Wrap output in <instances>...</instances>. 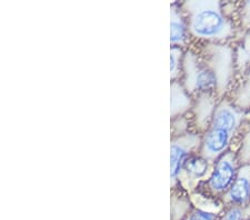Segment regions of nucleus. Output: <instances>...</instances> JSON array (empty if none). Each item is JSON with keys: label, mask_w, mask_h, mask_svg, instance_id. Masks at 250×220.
Wrapping results in <instances>:
<instances>
[{"label": "nucleus", "mask_w": 250, "mask_h": 220, "mask_svg": "<svg viewBox=\"0 0 250 220\" xmlns=\"http://www.w3.org/2000/svg\"><path fill=\"white\" fill-rule=\"evenodd\" d=\"M187 17L191 40L199 43H228L239 36L236 19L225 10L219 0H187L181 2Z\"/></svg>", "instance_id": "obj_1"}, {"label": "nucleus", "mask_w": 250, "mask_h": 220, "mask_svg": "<svg viewBox=\"0 0 250 220\" xmlns=\"http://www.w3.org/2000/svg\"><path fill=\"white\" fill-rule=\"evenodd\" d=\"M248 120H250V113L237 108L228 97L219 99L210 126L201 135L198 153L215 162L232 149V143L239 138Z\"/></svg>", "instance_id": "obj_2"}, {"label": "nucleus", "mask_w": 250, "mask_h": 220, "mask_svg": "<svg viewBox=\"0 0 250 220\" xmlns=\"http://www.w3.org/2000/svg\"><path fill=\"white\" fill-rule=\"evenodd\" d=\"M216 80V96L219 99L230 94L238 78L235 46L228 43H200L196 49Z\"/></svg>", "instance_id": "obj_3"}, {"label": "nucleus", "mask_w": 250, "mask_h": 220, "mask_svg": "<svg viewBox=\"0 0 250 220\" xmlns=\"http://www.w3.org/2000/svg\"><path fill=\"white\" fill-rule=\"evenodd\" d=\"M181 82L193 98L201 94H216V80L198 51L193 48L185 50Z\"/></svg>", "instance_id": "obj_4"}, {"label": "nucleus", "mask_w": 250, "mask_h": 220, "mask_svg": "<svg viewBox=\"0 0 250 220\" xmlns=\"http://www.w3.org/2000/svg\"><path fill=\"white\" fill-rule=\"evenodd\" d=\"M239 168L240 163L238 161L235 149L227 151L213 162L211 174L200 189L206 195L221 198L232 186Z\"/></svg>", "instance_id": "obj_5"}, {"label": "nucleus", "mask_w": 250, "mask_h": 220, "mask_svg": "<svg viewBox=\"0 0 250 220\" xmlns=\"http://www.w3.org/2000/svg\"><path fill=\"white\" fill-rule=\"evenodd\" d=\"M201 135L190 131L186 135L171 138L170 141V185L171 189L178 188L181 170L187 160L199 151Z\"/></svg>", "instance_id": "obj_6"}, {"label": "nucleus", "mask_w": 250, "mask_h": 220, "mask_svg": "<svg viewBox=\"0 0 250 220\" xmlns=\"http://www.w3.org/2000/svg\"><path fill=\"white\" fill-rule=\"evenodd\" d=\"M213 168V161L205 158L199 153L191 156L181 170L178 188L187 194L196 193L207 181Z\"/></svg>", "instance_id": "obj_7"}, {"label": "nucleus", "mask_w": 250, "mask_h": 220, "mask_svg": "<svg viewBox=\"0 0 250 220\" xmlns=\"http://www.w3.org/2000/svg\"><path fill=\"white\" fill-rule=\"evenodd\" d=\"M219 98L213 93L201 94L193 98V106L189 114L192 131L203 135L210 126Z\"/></svg>", "instance_id": "obj_8"}, {"label": "nucleus", "mask_w": 250, "mask_h": 220, "mask_svg": "<svg viewBox=\"0 0 250 220\" xmlns=\"http://www.w3.org/2000/svg\"><path fill=\"white\" fill-rule=\"evenodd\" d=\"M220 199L225 206L250 205V165L240 166L232 186Z\"/></svg>", "instance_id": "obj_9"}, {"label": "nucleus", "mask_w": 250, "mask_h": 220, "mask_svg": "<svg viewBox=\"0 0 250 220\" xmlns=\"http://www.w3.org/2000/svg\"><path fill=\"white\" fill-rule=\"evenodd\" d=\"M191 41L189 35L187 17L185 15L181 2H172L170 5V42L173 47L187 49Z\"/></svg>", "instance_id": "obj_10"}, {"label": "nucleus", "mask_w": 250, "mask_h": 220, "mask_svg": "<svg viewBox=\"0 0 250 220\" xmlns=\"http://www.w3.org/2000/svg\"><path fill=\"white\" fill-rule=\"evenodd\" d=\"M170 119L190 114L193 97L186 90L180 80L170 83Z\"/></svg>", "instance_id": "obj_11"}, {"label": "nucleus", "mask_w": 250, "mask_h": 220, "mask_svg": "<svg viewBox=\"0 0 250 220\" xmlns=\"http://www.w3.org/2000/svg\"><path fill=\"white\" fill-rule=\"evenodd\" d=\"M227 97L237 108L246 113H250V70L238 76L235 85Z\"/></svg>", "instance_id": "obj_12"}, {"label": "nucleus", "mask_w": 250, "mask_h": 220, "mask_svg": "<svg viewBox=\"0 0 250 220\" xmlns=\"http://www.w3.org/2000/svg\"><path fill=\"white\" fill-rule=\"evenodd\" d=\"M190 199L188 194L180 188L172 189L171 195V211L173 220H179L183 216L186 215L190 210Z\"/></svg>", "instance_id": "obj_13"}, {"label": "nucleus", "mask_w": 250, "mask_h": 220, "mask_svg": "<svg viewBox=\"0 0 250 220\" xmlns=\"http://www.w3.org/2000/svg\"><path fill=\"white\" fill-rule=\"evenodd\" d=\"M240 166L250 165V120L246 122L235 149Z\"/></svg>", "instance_id": "obj_14"}, {"label": "nucleus", "mask_w": 250, "mask_h": 220, "mask_svg": "<svg viewBox=\"0 0 250 220\" xmlns=\"http://www.w3.org/2000/svg\"><path fill=\"white\" fill-rule=\"evenodd\" d=\"M184 48L173 47L170 49V79L171 81L181 80L183 77V66H184Z\"/></svg>", "instance_id": "obj_15"}, {"label": "nucleus", "mask_w": 250, "mask_h": 220, "mask_svg": "<svg viewBox=\"0 0 250 220\" xmlns=\"http://www.w3.org/2000/svg\"><path fill=\"white\" fill-rule=\"evenodd\" d=\"M236 20L241 35L250 31V0L238 2Z\"/></svg>", "instance_id": "obj_16"}, {"label": "nucleus", "mask_w": 250, "mask_h": 220, "mask_svg": "<svg viewBox=\"0 0 250 220\" xmlns=\"http://www.w3.org/2000/svg\"><path fill=\"white\" fill-rule=\"evenodd\" d=\"M250 217V205L226 206L220 220H247Z\"/></svg>", "instance_id": "obj_17"}, {"label": "nucleus", "mask_w": 250, "mask_h": 220, "mask_svg": "<svg viewBox=\"0 0 250 220\" xmlns=\"http://www.w3.org/2000/svg\"><path fill=\"white\" fill-rule=\"evenodd\" d=\"M171 138L179 137L192 131L191 119L187 116H180L175 119H171Z\"/></svg>", "instance_id": "obj_18"}, {"label": "nucleus", "mask_w": 250, "mask_h": 220, "mask_svg": "<svg viewBox=\"0 0 250 220\" xmlns=\"http://www.w3.org/2000/svg\"><path fill=\"white\" fill-rule=\"evenodd\" d=\"M187 220H218V215L208 210L193 209L188 215Z\"/></svg>", "instance_id": "obj_19"}, {"label": "nucleus", "mask_w": 250, "mask_h": 220, "mask_svg": "<svg viewBox=\"0 0 250 220\" xmlns=\"http://www.w3.org/2000/svg\"><path fill=\"white\" fill-rule=\"evenodd\" d=\"M247 220H250V217H249V218H248V219H247Z\"/></svg>", "instance_id": "obj_20"}]
</instances>
